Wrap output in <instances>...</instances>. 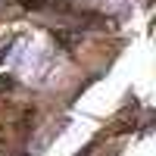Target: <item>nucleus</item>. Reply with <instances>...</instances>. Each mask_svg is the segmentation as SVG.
Segmentation results:
<instances>
[{
	"label": "nucleus",
	"instance_id": "f03ea898",
	"mask_svg": "<svg viewBox=\"0 0 156 156\" xmlns=\"http://www.w3.org/2000/svg\"><path fill=\"white\" fill-rule=\"evenodd\" d=\"M19 3H22L25 9H41V6H44V0H19Z\"/></svg>",
	"mask_w": 156,
	"mask_h": 156
},
{
	"label": "nucleus",
	"instance_id": "f257e3e1",
	"mask_svg": "<svg viewBox=\"0 0 156 156\" xmlns=\"http://www.w3.org/2000/svg\"><path fill=\"white\" fill-rule=\"evenodd\" d=\"M53 41H56V44H62L66 50H75L78 44H81V34H72V31H62V28H56V31H53Z\"/></svg>",
	"mask_w": 156,
	"mask_h": 156
},
{
	"label": "nucleus",
	"instance_id": "7ed1b4c3",
	"mask_svg": "<svg viewBox=\"0 0 156 156\" xmlns=\"http://www.w3.org/2000/svg\"><path fill=\"white\" fill-rule=\"evenodd\" d=\"M12 87H16L12 78H0V94H3V90H12Z\"/></svg>",
	"mask_w": 156,
	"mask_h": 156
}]
</instances>
